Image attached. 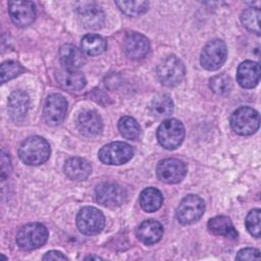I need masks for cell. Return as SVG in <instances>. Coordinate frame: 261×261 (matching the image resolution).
<instances>
[{
    "instance_id": "4316f807",
    "label": "cell",
    "mask_w": 261,
    "mask_h": 261,
    "mask_svg": "<svg viewBox=\"0 0 261 261\" xmlns=\"http://www.w3.org/2000/svg\"><path fill=\"white\" fill-rule=\"evenodd\" d=\"M152 112L157 116H166L173 111V102L171 98L165 94H160L154 97L151 103Z\"/></svg>"
},
{
    "instance_id": "484cf974",
    "label": "cell",
    "mask_w": 261,
    "mask_h": 261,
    "mask_svg": "<svg viewBox=\"0 0 261 261\" xmlns=\"http://www.w3.org/2000/svg\"><path fill=\"white\" fill-rule=\"evenodd\" d=\"M118 129L122 137L128 140H137L141 134L139 123L130 116H123L119 119Z\"/></svg>"
},
{
    "instance_id": "3957f363",
    "label": "cell",
    "mask_w": 261,
    "mask_h": 261,
    "mask_svg": "<svg viewBox=\"0 0 261 261\" xmlns=\"http://www.w3.org/2000/svg\"><path fill=\"white\" fill-rule=\"evenodd\" d=\"M260 123L259 114L251 107H240L230 116V126L234 133L241 136L254 134Z\"/></svg>"
},
{
    "instance_id": "d6986e66",
    "label": "cell",
    "mask_w": 261,
    "mask_h": 261,
    "mask_svg": "<svg viewBox=\"0 0 261 261\" xmlns=\"http://www.w3.org/2000/svg\"><path fill=\"white\" fill-rule=\"evenodd\" d=\"M137 236L142 243L146 245H153L161 240L163 236V227L154 219L145 220L140 224Z\"/></svg>"
},
{
    "instance_id": "8fae6325",
    "label": "cell",
    "mask_w": 261,
    "mask_h": 261,
    "mask_svg": "<svg viewBox=\"0 0 261 261\" xmlns=\"http://www.w3.org/2000/svg\"><path fill=\"white\" fill-rule=\"evenodd\" d=\"M156 172L161 181L166 184H176L186 176L187 165L179 159L167 158L158 163Z\"/></svg>"
},
{
    "instance_id": "9a60e30c",
    "label": "cell",
    "mask_w": 261,
    "mask_h": 261,
    "mask_svg": "<svg viewBox=\"0 0 261 261\" xmlns=\"http://www.w3.org/2000/svg\"><path fill=\"white\" fill-rule=\"evenodd\" d=\"M260 79V67L255 61L246 60L242 62L237 70V81L241 87L254 88Z\"/></svg>"
},
{
    "instance_id": "30bf717a",
    "label": "cell",
    "mask_w": 261,
    "mask_h": 261,
    "mask_svg": "<svg viewBox=\"0 0 261 261\" xmlns=\"http://www.w3.org/2000/svg\"><path fill=\"white\" fill-rule=\"evenodd\" d=\"M97 201L106 207H117L126 200V191L115 182H101L95 190Z\"/></svg>"
},
{
    "instance_id": "ac0fdd59",
    "label": "cell",
    "mask_w": 261,
    "mask_h": 261,
    "mask_svg": "<svg viewBox=\"0 0 261 261\" xmlns=\"http://www.w3.org/2000/svg\"><path fill=\"white\" fill-rule=\"evenodd\" d=\"M29 96L21 90L12 92L8 98V113L13 120H21L29 110Z\"/></svg>"
},
{
    "instance_id": "4fadbf2b",
    "label": "cell",
    "mask_w": 261,
    "mask_h": 261,
    "mask_svg": "<svg viewBox=\"0 0 261 261\" xmlns=\"http://www.w3.org/2000/svg\"><path fill=\"white\" fill-rule=\"evenodd\" d=\"M8 10L11 20L18 27H28L35 20L36 9L30 1H10Z\"/></svg>"
},
{
    "instance_id": "5bb4252c",
    "label": "cell",
    "mask_w": 261,
    "mask_h": 261,
    "mask_svg": "<svg viewBox=\"0 0 261 261\" xmlns=\"http://www.w3.org/2000/svg\"><path fill=\"white\" fill-rule=\"evenodd\" d=\"M123 49L129 58H143L149 51V41L142 34L129 33L124 39Z\"/></svg>"
},
{
    "instance_id": "e0dca14e",
    "label": "cell",
    "mask_w": 261,
    "mask_h": 261,
    "mask_svg": "<svg viewBox=\"0 0 261 261\" xmlns=\"http://www.w3.org/2000/svg\"><path fill=\"white\" fill-rule=\"evenodd\" d=\"M80 132L86 137H96L102 130V119L94 110L83 111L77 118Z\"/></svg>"
},
{
    "instance_id": "f1b7e54d",
    "label": "cell",
    "mask_w": 261,
    "mask_h": 261,
    "mask_svg": "<svg viewBox=\"0 0 261 261\" xmlns=\"http://www.w3.org/2000/svg\"><path fill=\"white\" fill-rule=\"evenodd\" d=\"M115 4L120 11L129 16H137L147 11L149 3L146 1H117Z\"/></svg>"
},
{
    "instance_id": "8992f818",
    "label": "cell",
    "mask_w": 261,
    "mask_h": 261,
    "mask_svg": "<svg viewBox=\"0 0 261 261\" xmlns=\"http://www.w3.org/2000/svg\"><path fill=\"white\" fill-rule=\"evenodd\" d=\"M204 211V201L199 196L188 195L181 200L176 209V218L182 224H191L198 221Z\"/></svg>"
},
{
    "instance_id": "836d02e7",
    "label": "cell",
    "mask_w": 261,
    "mask_h": 261,
    "mask_svg": "<svg viewBox=\"0 0 261 261\" xmlns=\"http://www.w3.org/2000/svg\"><path fill=\"white\" fill-rule=\"evenodd\" d=\"M11 163L8 154H6L3 150L1 152V178L4 180L10 173Z\"/></svg>"
},
{
    "instance_id": "1f68e13d",
    "label": "cell",
    "mask_w": 261,
    "mask_h": 261,
    "mask_svg": "<svg viewBox=\"0 0 261 261\" xmlns=\"http://www.w3.org/2000/svg\"><path fill=\"white\" fill-rule=\"evenodd\" d=\"M246 226L253 237L260 238V209H253L248 213Z\"/></svg>"
},
{
    "instance_id": "ffe728a7",
    "label": "cell",
    "mask_w": 261,
    "mask_h": 261,
    "mask_svg": "<svg viewBox=\"0 0 261 261\" xmlns=\"http://www.w3.org/2000/svg\"><path fill=\"white\" fill-rule=\"evenodd\" d=\"M59 58L65 69L77 70L85 63L82 51L71 44L61 46L59 50Z\"/></svg>"
},
{
    "instance_id": "4dcf8cb0",
    "label": "cell",
    "mask_w": 261,
    "mask_h": 261,
    "mask_svg": "<svg viewBox=\"0 0 261 261\" xmlns=\"http://www.w3.org/2000/svg\"><path fill=\"white\" fill-rule=\"evenodd\" d=\"M23 71V67L16 61H5L1 64V82L5 83Z\"/></svg>"
},
{
    "instance_id": "d6a6232c",
    "label": "cell",
    "mask_w": 261,
    "mask_h": 261,
    "mask_svg": "<svg viewBox=\"0 0 261 261\" xmlns=\"http://www.w3.org/2000/svg\"><path fill=\"white\" fill-rule=\"evenodd\" d=\"M237 260H259L260 252L254 248H246L241 251L236 256Z\"/></svg>"
},
{
    "instance_id": "ba28073f",
    "label": "cell",
    "mask_w": 261,
    "mask_h": 261,
    "mask_svg": "<svg viewBox=\"0 0 261 261\" xmlns=\"http://www.w3.org/2000/svg\"><path fill=\"white\" fill-rule=\"evenodd\" d=\"M134 155L133 148L124 142H113L103 146L98 157L104 164L109 165H120L128 160Z\"/></svg>"
},
{
    "instance_id": "d4e9b609",
    "label": "cell",
    "mask_w": 261,
    "mask_h": 261,
    "mask_svg": "<svg viewBox=\"0 0 261 261\" xmlns=\"http://www.w3.org/2000/svg\"><path fill=\"white\" fill-rule=\"evenodd\" d=\"M81 48L87 55H99L105 51L106 41L99 35L88 34L82 39Z\"/></svg>"
},
{
    "instance_id": "9c48e42d",
    "label": "cell",
    "mask_w": 261,
    "mask_h": 261,
    "mask_svg": "<svg viewBox=\"0 0 261 261\" xmlns=\"http://www.w3.org/2000/svg\"><path fill=\"white\" fill-rule=\"evenodd\" d=\"M227 55L226 45L221 40H212L202 50L200 61L207 70L218 69L225 61Z\"/></svg>"
},
{
    "instance_id": "277c9868",
    "label": "cell",
    "mask_w": 261,
    "mask_h": 261,
    "mask_svg": "<svg viewBox=\"0 0 261 261\" xmlns=\"http://www.w3.org/2000/svg\"><path fill=\"white\" fill-rule=\"evenodd\" d=\"M157 75L162 85L174 87L185 75V65L176 56L169 55L161 60L157 66Z\"/></svg>"
},
{
    "instance_id": "44dd1931",
    "label": "cell",
    "mask_w": 261,
    "mask_h": 261,
    "mask_svg": "<svg viewBox=\"0 0 261 261\" xmlns=\"http://www.w3.org/2000/svg\"><path fill=\"white\" fill-rule=\"evenodd\" d=\"M91 171V164L81 157L69 158L64 164V172L72 180H84L90 175Z\"/></svg>"
},
{
    "instance_id": "cb8c5ba5",
    "label": "cell",
    "mask_w": 261,
    "mask_h": 261,
    "mask_svg": "<svg viewBox=\"0 0 261 261\" xmlns=\"http://www.w3.org/2000/svg\"><path fill=\"white\" fill-rule=\"evenodd\" d=\"M163 203V197L159 190L147 188L140 195V205L146 212H155Z\"/></svg>"
},
{
    "instance_id": "603a6c76",
    "label": "cell",
    "mask_w": 261,
    "mask_h": 261,
    "mask_svg": "<svg viewBox=\"0 0 261 261\" xmlns=\"http://www.w3.org/2000/svg\"><path fill=\"white\" fill-rule=\"evenodd\" d=\"M208 229L215 236H222L231 240L238 238V232L227 216L219 215L211 218L208 221Z\"/></svg>"
},
{
    "instance_id": "6da1fadb",
    "label": "cell",
    "mask_w": 261,
    "mask_h": 261,
    "mask_svg": "<svg viewBox=\"0 0 261 261\" xmlns=\"http://www.w3.org/2000/svg\"><path fill=\"white\" fill-rule=\"evenodd\" d=\"M18 156L28 165H40L48 160L50 146L44 138L33 136L21 143L18 149Z\"/></svg>"
},
{
    "instance_id": "5b68a950",
    "label": "cell",
    "mask_w": 261,
    "mask_h": 261,
    "mask_svg": "<svg viewBox=\"0 0 261 261\" xmlns=\"http://www.w3.org/2000/svg\"><path fill=\"white\" fill-rule=\"evenodd\" d=\"M185 127L177 119L164 120L157 129V139L162 147L168 150L177 148L184 141Z\"/></svg>"
},
{
    "instance_id": "e575fe53",
    "label": "cell",
    "mask_w": 261,
    "mask_h": 261,
    "mask_svg": "<svg viewBox=\"0 0 261 261\" xmlns=\"http://www.w3.org/2000/svg\"><path fill=\"white\" fill-rule=\"evenodd\" d=\"M43 260H67V257L59 251H49L44 255Z\"/></svg>"
},
{
    "instance_id": "f546056e",
    "label": "cell",
    "mask_w": 261,
    "mask_h": 261,
    "mask_svg": "<svg viewBox=\"0 0 261 261\" xmlns=\"http://www.w3.org/2000/svg\"><path fill=\"white\" fill-rule=\"evenodd\" d=\"M209 86L214 93H216L218 95H223L230 91V89L232 87V83L228 75H226L224 73H220V74L213 76L210 80Z\"/></svg>"
},
{
    "instance_id": "2e32d148",
    "label": "cell",
    "mask_w": 261,
    "mask_h": 261,
    "mask_svg": "<svg viewBox=\"0 0 261 261\" xmlns=\"http://www.w3.org/2000/svg\"><path fill=\"white\" fill-rule=\"evenodd\" d=\"M79 17L88 29H99L105 20V14L101 7L94 3H86L79 8Z\"/></svg>"
},
{
    "instance_id": "d590c367",
    "label": "cell",
    "mask_w": 261,
    "mask_h": 261,
    "mask_svg": "<svg viewBox=\"0 0 261 261\" xmlns=\"http://www.w3.org/2000/svg\"><path fill=\"white\" fill-rule=\"evenodd\" d=\"M85 259H86V260H87V259H96V260H98V259H101V258L98 257V256H88V257H86Z\"/></svg>"
},
{
    "instance_id": "7a4b0ae2",
    "label": "cell",
    "mask_w": 261,
    "mask_h": 261,
    "mask_svg": "<svg viewBox=\"0 0 261 261\" xmlns=\"http://www.w3.org/2000/svg\"><path fill=\"white\" fill-rule=\"evenodd\" d=\"M48 239L45 225L33 222L20 227L16 233V243L22 250H34L43 246Z\"/></svg>"
},
{
    "instance_id": "7402d4cb",
    "label": "cell",
    "mask_w": 261,
    "mask_h": 261,
    "mask_svg": "<svg viewBox=\"0 0 261 261\" xmlns=\"http://www.w3.org/2000/svg\"><path fill=\"white\" fill-rule=\"evenodd\" d=\"M56 79L59 85L68 91H79L86 85L84 74L77 70L62 69L56 73Z\"/></svg>"
},
{
    "instance_id": "83f0119b",
    "label": "cell",
    "mask_w": 261,
    "mask_h": 261,
    "mask_svg": "<svg viewBox=\"0 0 261 261\" xmlns=\"http://www.w3.org/2000/svg\"><path fill=\"white\" fill-rule=\"evenodd\" d=\"M260 10L258 8H248L246 9L241 16L243 24L256 35H260Z\"/></svg>"
},
{
    "instance_id": "7c38bea8",
    "label": "cell",
    "mask_w": 261,
    "mask_h": 261,
    "mask_svg": "<svg viewBox=\"0 0 261 261\" xmlns=\"http://www.w3.org/2000/svg\"><path fill=\"white\" fill-rule=\"evenodd\" d=\"M67 110V102L60 94H52L48 96L44 109L43 116L49 125H57L61 123L65 117Z\"/></svg>"
},
{
    "instance_id": "52a82bcc",
    "label": "cell",
    "mask_w": 261,
    "mask_h": 261,
    "mask_svg": "<svg viewBox=\"0 0 261 261\" xmlns=\"http://www.w3.org/2000/svg\"><path fill=\"white\" fill-rule=\"evenodd\" d=\"M76 225L84 234H96L100 232L105 225L103 213L95 207H84L76 216Z\"/></svg>"
}]
</instances>
